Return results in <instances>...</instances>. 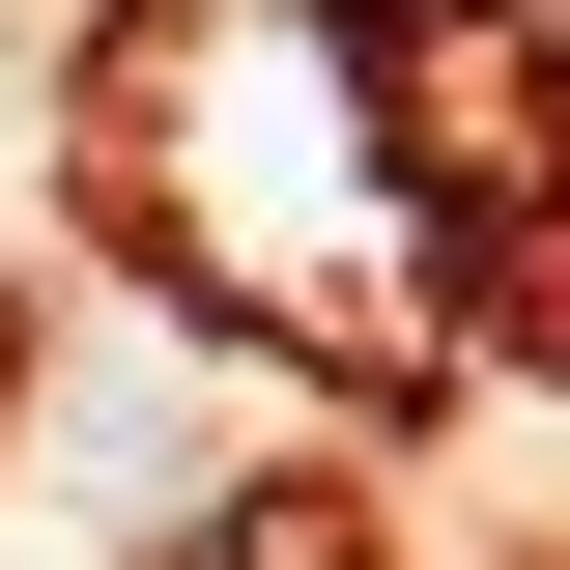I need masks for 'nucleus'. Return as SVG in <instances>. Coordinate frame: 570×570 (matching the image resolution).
I'll use <instances>...</instances> for the list:
<instances>
[{"instance_id":"f257e3e1","label":"nucleus","mask_w":570,"mask_h":570,"mask_svg":"<svg viewBox=\"0 0 570 570\" xmlns=\"http://www.w3.org/2000/svg\"><path fill=\"white\" fill-rule=\"evenodd\" d=\"M86 142H115V228L200 314H257L314 371H428L456 343V200H428V86H400L371 0H142Z\"/></svg>"},{"instance_id":"f03ea898","label":"nucleus","mask_w":570,"mask_h":570,"mask_svg":"<svg viewBox=\"0 0 570 570\" xmlns=\"http://www.w3.org/2000/svg\"><path fill=\"white\" fill-rule=\"evenodd\" d=\"M542 115H570V29H542Z\"/></svg>"}]
</instances>
